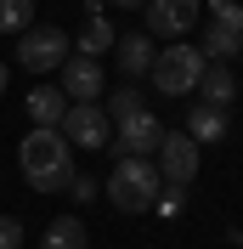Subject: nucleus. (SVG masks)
I'll return each mask as SVG.
<instances>
[{"mask_svg":"<svg viewBox=\"0 0 243 249\" xmlns=\"http://www.w3.org/2000/svg\"><path fill=\"white\" fill-rule=\"evenodd\" d=\"M17 164H23V181L34 193H62L74 181V142L62 136L57 124H34L29 136L17 142Z\"/></svg>","mask_w":243,"mask_h":249,"instance_id":"1","label":"nucleus"},{"mask_svg":"<svg viewBox=\"0 0 243 249\" xmlns=\"http://www.w3.org/2000/svg\"><path fill=\"white\" fill-rule=\"evenodd\" d=\"M158 187H164V176H158L153 159H130V153H124L119 164L107 170V204L124 210V215H141V210H153Z\"/></svg>","mask_w":243,"mask_h":249,"instance_id":"2","label":"nucleus"},{"mask_svg":"<svg viewBox=\"0 0 243 249\" xmlns=\"http://www.w3.org/2000/svg\"><path fill=\"white\" fill-rule=\"evenodd\" d=\"M204 68H209V57L198 46H164L158 57H153V85H158V96H187L198 91V79H204Z\"/></svg>","mask_w":243,"mask_h":249,"instance_id":"3","label":"nucleus"},{"mask_svg":"<svg viewBox=\"0 0 243 249\" xmlns=\"http://www.w3.org/2000/svg\"><path fill=\"white\" fill-rule=\"evenodd\" d=\"M17 62H23L29 74H57L62 62H68V34H62V29H29V34H17Z\"/></svg>","mask_w":243,"mask_h":249,"instance_id":"4","label":"nucleus"},{"mask_svg":"<svg viewBox=\"0 0 243 249\" xmlns=\"http://www.w3.org/2000/svg\"><path fill=\"white\" fill-rule=\"evenodd\" d=\"M158 176H164V187H192L198 181V142L187 136V130H164V142H158Z\"/></svg>","mask_w":243,"mask_h":249,"instance_id":"5","label":"nucleus"},{"mask_svg":"<svg viewBox=\"0 0 243 249\" xmlns=\"http://www.w3.org/2000/svg\"><path fill=\"white\" fill-rule=\"evenodd\" d=\"M158 142H164V124L141 108V113H130V119H119V130H113V159H124V153L130 159H153Z\"/></svg>","mask_w":243,"mask_h":249,"instance_id":"6","label":"nucleus"},{"mask_svg":"<svg viewBox=\"0 0 243 249\" xmlns=\"http://www.w3.org/2000/svg\"><path fill=\"white\" fill-rule=\"evenodd\" d=\"M57 130L74 142V147H107V113L96 108V102H68V113H62Z\"/></svg>","mask_w":243,"mask_h":249,"instance_id":"7","label":"nucleus"},{"mask_svg":"<svg viewBox=\"0 0 243 249\" xmlns=\"http://www.w3.org/2000/svg\"><path fill=\"white\" fill-rule=\"evenodd\" d=\"M57 74H62V96H68V102H96V96H102V85H107L96 57H68Z\"/></svg>","mask_w":243,"mask_h":249,"instance_id":"8","label":"nucleus"},{"mask_svg":"<svg viewBox=\"0 0 243 249\" xmlns=\"http://www.w3.org/2000/svg\"><path fill=\"white\" fill-rule=\"evenodd\" d=\"M147 34H192L198 29V0H147Z\"/></svg>","mask_w":243,"mask_h":249,"instance_id":"9","label":"nucleus"},{"mask_svg":"<svg viewBox=\"0 0 243 249\" xmlns=\"http://www.w3.org/2000/svg\"><path fill=\"white\" fill-rule=\"evenodd\" d=\"M113 57H119V74L124 79H141V74H153V34H119L113 40Z\"/></svg>","mask_w":243,"mask_h":249,"instance_id":"10","label":"nucleus"},{"mask_svg":"<svg viewBox=\"0 0 243 249\" xmlns=\"http://www.w3.org/2000/svg\"><path fill=\"white\" fill-rule=\"evenodd\" d=\"M232 96H238L232 68H226V62H209L204 79H198V102H209V108H232Z\"/></svg>","mask_w":243,"mask_h":249,"instance_id":"11","label":"nucleus"},{"mask_svg":"<svg viewBox=\"0 0 243 249\" xmlns=\"http://www.w3.org/2000/svg\"><path fill=\"white\" fill-rule=\"evenodd\" d=\"M226 124H232V119H226V108H209V102H198V108L187 113V136L204 147V142H221V136H226Z\"/></svg>","mask_w":243,"mask_h":249,"instance_id":"12","label":"nucleus"},{"mask_svg":"<svg viewBox=\"0 0 243 249\" xmlns=\"http://www.w3.org/2000/svg\"><path fill=\"white\" fill-rule=\"evenodd\" d=\"M198 51L209 62H232L243 51V34L238 29H221V23H209V29H198Z\"/></svg>","mask_w":243,"mask_h":249,"instance_id":"13","label":"nucleus"},{"mask_svg":"<svg viewBox=\"0 0 243 249\" xmlns=\"http://www.w3.org/2000/svg\"><path fill=\"white\" fill-rule=\"evenodd\" d=\"M62 113H68L62 85H34V91H29V119L34 124H62Z\"/></svg>","mask_w":243,"mask_h":249,"instance_id":"14","label":"nucleus"},{"mask_svg":"<svg viewBox=\"0 0 243 249\" xmlns=\"http://www.w3.org/2000/svg\"><path fill=\"white\" fill-rule=\"evenodd\" d=\"M40 249H91V232H85V221L79 215H57L40 238Z\"/></svg>","mask_w":243,"mask_h":249,"instance_id":"15","label":"nucleus"},{"mask_svg":"<svg viewBox=\"0 0 243 249\" xmlns=\"http://www.w3.org/2000/svg\"><path fill=\"white\" fill-rule=\"evenodd\" d=\"M119 34L107 29V17H102V6H91V17H85V29H79V57H102L107 46H113Z\"/></svg>","mask_w":243,"mask_h":249,"instance_id":"16","label":"nucleus"},{"mask_svg":"<svg viewBox=\"0 0 243 249\" xmlns=\"http://www.w3.org/2000/svg\"><path fill=\"white\" fill-rule=\"evenodd\" d=\"M34 29V0H0V34H29Z\"/></svg>","mask_w":243,"mask_h":249,"instance_id":"17","label":"nucleus"},{"mask_svg":"<svg viewBox=\"0 0 243 249\" xmlns=\"http://www.w3.org/2000/svg\"><path fill=\"white\" fill-rule=\"evenodd\" d=\"M107 119H113V124H119V119H130V113H141V91H136V85H119V91H107Z\"/></svg>","mask_w":243,"mask_h":249,"instance_id":"18","label":"nucleus"},{"mask_svg":"<svg viewBox=\"0 0 243 249\" xmlns=\"http://www.w3.org/2000/svg\"><path fill=\"white\" fill-rule=\"evenodd\" d=\"M153 210H158L164 221H175V215L187 210V187H158V198H153Z\"/></svg>","mask_w":243,"mask_h":249,"instance_id":"19","label":"nucleus"},{"mask_svg":"<svg viewBox=\"0 0 243 249\" xmlns=\"http://www.w3.org/2000/svg\"><path fill=\"white\" fill-rule=\"evenodd\" d=\"M209 12H215L221 29H238L243 34V0H209Z\"/></svg>","mask_w":243,"mask_h":249,"instance_id":"20","label":"nucleus"},{"mask_svg":"<svg viewBox=\"0 0 243 249\" xmlns=\"http://www.w3.org/2000/svg\"><path fill=\"white\" fill-rule=\"evenodd\" d=\"M68 193H74L79 204H96V193H102V181H96V176H79V170H74V181H68Z\"/></svg>","mask_w":243,"mask_h":249,"instance_id":"21","label":"nucleus"},{"mask_svg":"<svg viewBox=\"0 0 243 249\" xmlns=\"http://www.w3.org/2000/svg\"><path fill=\"white\" fill-rule=\"evenodd\" d=\"M0 249H23V221L17 215H0Z\"/></svg>","mask_w":243,"mask_h":249,"instance_id":"22","label":"nucleus"},{"mask_svg":"<svg viewBox=\"0 0 243 249\" xmlns=\"http://www.w3.org/2000/svg\"><path fill=\"white\" fill-rule=\"evenodd\" d=\"M113 6H124V12H141V6H147V0H113Z\"/></svg>","mask_w":243,"mask_h":249,"instance_id":"23","label":"nucleus"},{"mask_svg":"<svg viewBox=\"0 0 243 249\" xmlns=\"http://www.w3.org/2000/svg\"><path fill=\"white\" fill-rule=\"evenodd\" d=\"M0 91H6V62H0Z\"/></svg>","mask_w":243,"mask_h":249,"instance_id":"24","label":"nucleus"},{"mask_svg":"<svg viewBox=\"0 0 243 249\" xmlns=\"http://www.w3.org/2000/svg\"><path fill=\"white\" fill-rule=\"evenodd\" d=\"M232 238H238V249H243V227H238V232H232Z\"/></svg>","mask_w":243,"mask_h":249,"instance_id":"25","label":"nucleus"}]
</instances>
